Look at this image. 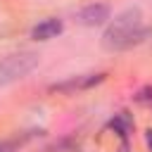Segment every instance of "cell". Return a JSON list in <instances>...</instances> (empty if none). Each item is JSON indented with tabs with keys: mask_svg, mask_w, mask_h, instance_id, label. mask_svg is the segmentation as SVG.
Returning a JSON list of instances; mask_svg holds the SVG:
<instances>
[{
	"mask_svg": "<svg viewBox=\"0 0 152 152\" xmlns=\"http://www.w3.org/2000/svg\"><path fill=\"white\" fill-rule=\"evenodd\" d=\"M150 36V28L142 26V14L138 7H128L114 17V21L107 26L102 33V45L104 50H128Z\"/></svg>",
	"mask_w": 152,
	"mask_h": 152,
	"instance_id": "obj_1",
	"label": "cell"
},
{
	"mask_svg": "<svg viewBox=\"0 0 152 152\" xmlns=\"http://www.w3.org/2000/svg\"><path fill=\"white\" fill-rule=\"evenodd\" d=\"M38 66V55L36 52H14L7 55L0 62V86H10L26 74H31Z\"/></svg>",
	"mask_w": 152,
	"mask_h": 152,
	"instance_id": "obj_2",
	"label": "cell"
},
{
	"mask_svg": "<svg viewBox=\"0 0 152 152\" xmlns=\"http://www.w3.org/2000/svg\"><path fill=\"white\" fill-rule=\"evenodd\" d=\"M109 7L104 5V2H93V5H86L76 17H78V21L83 24V26H100V24H104L107 19H109Z\"/></svg>",
	"mask_w": 152,
	"mask_h": 152,
	"instance_id": "obj_3",
	"label": "cell"
},
{
	"mask_svg": "<svg viewBox=\"0 0 152 152\" xmlns=\"http://www.w3.org/2000/svg\"><path fill=\"white\" fill-rule=\"evenodd\" d=\"M59 33H62V21L55 19V17H50V19H43L40 24L33 26L31 38H33V40H50V38H55V36H59Z\"/></svg>",
	"mask_w": 152,
	"mask_h": 152,
	"instance_id": "obj_4",
	"label": "cell"
},
{
	"mask_svg": "<svg viewBox=\"0 0 152 152\" xmlns=\"http://www.w3.org/2000/svg\"><path fill=\"white\" fill-rule=\"evenodd\" d=\"M109 126L121 135V140H126L128 138V133L133 131V121H131V116H128V112H119L112 121H109Z\"/></svg>",
	"mask_w": 152,
	"mask_h": 152,
	"instance_id": "obj_5",
	"label": "cell"
},
{
	"mask_svg": "<svg viewBox=\"0 0 152 152\" xmlns=\"http://www.w3.org/2000/svg\"><path fill=\"white\" fill-rule=\"evenodd\" d=\"M135 102H140V104H145V107H152V86L140 88L138 95H135Z\"/></svg>",
	"mask_w": 152,
	"mask_h": 152,
	"instance_id": "obj_6",
	"label": "cell"
},
{
	"mask_svg": "<svg viewBox=\"0 0 152 152\" xmlns=\"http://www.w3.org/2000/svg\"><path fill=\"white\" fill-rule=\"evenodd\" d=\"M19 140H0V152H17Z\"/></svg>",
	"mask_w": 152,
	"mask_h": 152,
	"instance_id": "obj_7",
	"label": "cell"
},
{
	"mask_svg": "<svg viewBox=\"0 0 152 152\" xmlns=\"http://www.w3.org/2000/svg\"><path fill=\"white\" fill-rule=\"evenodd\" d=\"M145 142H147V147L152 150V131H145Z\"/></svg>",
	"mask_w": 152,
	"mask_h": 152,
	"instance_id": "obj_8",
	"label": "cell"
}]
</instances>
